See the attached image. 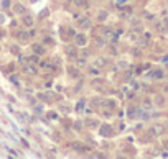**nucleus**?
<instances>
[{
	"instance_id": "f257e3e1",
	"label": "nucleus",
	"mask_w": 168,
	"mask_h": 159,
	"mask_svg": "<svg viewBox=\"0 0 168 159\" xmlns=\"http://www.w3.org/2000/svg\"><path fill=\"white\" fill-rule=\"evenodd\" d=\"M74 23L73 25L78 28V31H89L91 28L94 26V20H92V17L89 15V13H79L76 18H73Z\"/></svg>"
},
{
	"instance_id": "f03ea898",
	"label": "nucleus",
	"mask_w": 168,
	"mask_h": 159,
	"mask_svg": "<svg viewBox=\"0 0 168 159\" xmlns=\"http://www.w3.org/2000/svg\"><path fill=\"white\" fill-rule=\"evenodd\" d=\"M59 38L63 43H73V38L76 36V33H78V28H76L74 25H71V23H63V25L59 26Z\"/></svg>"
},
{
	"instance_id": "7ed1b4c3",
	"label": "nucleus",
	"mask_w": 168,
	"mask_h": 159,
	"mask_svg": "<svg viewBox=\"0 0 168 159\" xmlns=\"http://www.w3.org/2000/svg\"><path fill=\"white\" fill-rule=\"evenodd\" d=\"M89 62H91V64H94L96 67H99V69L107 71L114 61H112V57L107 56V54L104 52V54H94V56H92V59H91Z\"/></svg>"
},
{
	"instance_id": "20e7f679",
	"label": "nucleus",
	"mask_w": 168,
	"mask_h": 159,
	"mask_svg": "<svg viewBox=\"0 0 168 159\" xmlns=\"http://www.w3.org/2000/svg\"><path fill=\"white\" fill-rule=\"evenodd\" d=\"M97 133H99V136L100 138H109V139H112L114 136H116V128H114V125L109 122V120H102L99 125V128H97Z\"/></svg>"
},
{
	"instance_id": "39448f33",
	"label": "nucleus",
	"mask_w": 168,
	"mask_h": 159,
	"mask_svg": "<svg viewBox=\"0 0 168 159\" xmlns=\"http://www.w3.org/2000/svg\"><path fill=\"white\" fill-rule=\"evenodd\" d=\"M20 74L23 77H28V79H35V77H40L41 71L36 64H31V62H27V64L20 66Z\"/></svg>"
},
{
	"instance_id": "423d86ee",
	"label": "nucleus",
	"mask_w": 168,
	"mask_h": 159,
	"mask_svg": "<svg viewBox=\"0 0 168 159\" xmlns=\"http://www.w3.org/2000/svg\"><path fill=\"white\" fill-rule=\"evenodd\" d=\"M66 76L69 77L71 80H78V79H83V77H86V74H84V71L83 69H79L78 66L74 64V62H66Z\"/></svg>"
},
{
	"instance_id": "0eeeda50",
	"label": "nucleus",
	"mask_w": 168,
	"mask_h": 159,
	"mask_svg": "<svg viewBox=\"0 0 168 159\" xmlns=\"http://www.w3.org/2000/svg\"><path fill=\"white\" fill-rule=\"evenodd\" d=\"M12 35L13 38H15V41H18L20 45H30V41H31V38H30V33H28V28H20L18 26L17 30H12Z\"/></svg>"
},
{
	"instance_id": "6e6552de",
	"label": "nucleus",
	"mask_w": 168,
	"mask_h": 159,
	"mask_svg": "<svg viewBox=\"0 0 168 159\" xmlns=\"http://www.w3.org/2000/svg\"><path fill=\"white\" fill-rule=\"evenodd\" d=\"M140 112H142L140 103L129 102L127 108H125V117H127L129 122H135V120H138V115H140Z\"/></svg>"
},
{
	"instance_id": "1a4fd4ad",
	"label": "nucleus",
	"mask_w": 168,
	"mask_h": 159,
	"mask_svg": "<svg viewBox=\"0 0 168 159\" xmlns=\"http://www.w3.org/2000/svg\"><path fill=\"white\" fill-rule=\"evenodd\" d=\"M89 36H91V43H89V45L92 46L96 51H104L105 46L109 45V40H107V38H104L102 35H97V33H96V35H89Z\"/></svg>"
},
{
	"instance_id": "9d476101",
	"label": "nucleus",
	"mask_w": 168,
	"mask_h": 159,
	"mask_svg": "<svg viewBox=\"0 0 168 159\" xmlns=\"http://www.w3.org/2000/svg\"><path fill=\"white\" fill-rule=\"evenodd\" d=\"M63 52L66 56V62H74L78 57V46L74 43H63Z\"/></svg>"
},
{
	"instance_id": "9b49d317",
	"label": "nucleus",
	"mask_w": 168,
	"mask_h": 159,
	"mask_svg": "<svg viewBox=\"0 0 168 159\" xmlns=\"http://www.w3.org/2000/svg\"><path fill=\"white\" fill-rule=\"evenodd\" d=\"M84 126L88 131H97V128H99V125H100V120L97 115H88V117H84Z\"/></svg>"
},
{
	"instance_id": "f8f14e48",
	"label": "nucleus",
	"mask_w": 168,
	"mask_h": 159,
	"mask_svg": "<svg viewBox=\"0 0 168 159\" xmlns=\"http://www.w3.org/2000/svg\"><path fill=\"white\" fill-rule=\"evenodd\" d=\"M30 51L33 54H38L40 57H45L48 56V48L43 45L40 40H35V41H30Z\"/></svg>"
},
{
	"instance_id": "ddd939ff",
	"label": "nucleus",
	"mask_w": 168,
	"mask_h": 159,
	"mask_svg": "<svg viewBox=\"0 0 168 159\" xmlns=\"http://www.w3.org/2000/svg\"><path fill=\"white\" fill-rule=\"evenodd\" d=\"M5 77L8 79L10 85L17 90V92H22V89H23V85H25V84L22 82V77H20V74H17V72H12V74H8V76H5Z\"/></svg>"
},
{
	"instance_id": "4468645a",
	"label": "nucleus",
	"mask_w": 168,
	"mask_h": 159,
	"mask_svg": "<svg viewBox=\"0 0 168 159\" xmlns=\"http://www.w3.org/2000/svg\"><path fill=\"white\" fill-rule=\"evenodd\" d=\"M36 17L35 15H31L30 12H27V13H23V15L20 17V26L23 28H33V26H36Z\"/></svg>"
},
{
	"instance_id": "2eb2a0df",
	"label": "nucleus",
	"mask_w": 168,
	"mask_h": 159,
	"mask_svg": "<svg viewBox=\"0 0 168 159\" xmlns=\"http://www.w3.org/2000/svg\"><path fill=\"white\" fill-rule=\"evenodd\" d=\"M73 43L78 48H83V46H88L91 43V36L86 35V31H78L76 33V36L73 38Z\"/></svg>"
},
{
	"instance_id": "dca6fc26",
	"label": "nucleus",
	"mask_w": 168,
	"mask_h": 159,
	"mask_svg": "<svg viewBox=\"0 0 168 159\" xmlns=\"http://www.w3.org/2000/svg\"><path fill=\"white\" fill-rule=\"evenodd\" d=\"M48 138L55 144H63L64 143V131L61 128H53L50 131V134H48Z\"/></svg>"
},
{
	"instance_id": "f3484780",
	"label": "nucleus",
	"mask_w": 168,
	"mask_h": 159,
	"mask_svg": "<svg viewBox=\"0 0 168 159\" xmlns=\"http://www.w3.org/2000/svg\"><path fill=\"white\" fill-rule=\"evenodd\" d=\"M102 102H104V95L102 94H94V95H91V97H88V105L96 110V113H97V110L100 107H102Z\"/></svg>"
},
{
	"instance_id": "a211bd4d",
	"label": "nucleus",
	"mask_w": 168,
	"mask_h": 159,
	"mask_svg": "<svg viewBox=\"0 0 168 159\" xmlns=\"http://www.w3.org/2000/svg\"><path fill=\"white\" fill-rule=\"evenodd\" d=\"M56 110L63 115H71V113H74V110H73V103L71 102H66V100H61V102L56 103Z\"/></svg>"
},
{
	"instance_id": "6ab92c4d",
	"label": "nucleus",
	"mask_w": 168,
	"mask_h": 159,
	"mask_svg": "<svg viewBox=\"0 0 168 159\" xmlns=\"http://www.w3.org/2000/svg\"><path fill=\"white\" fill-rule=\"evenodd\" d=\"M121 45V43H119ZM119 45H116V43H110L109 41V45L105 46V49H104V52L107 56H110L112 59H117L119 56H121V49H119Z\"/></svg>"
},
{
	"instance_id": "aec40b11",
	"label": "nucleus",
	"mask_w": 168,
	"mask_h": 159,
	"mask_svg": "<svg viewBox=\"0 0 168 159\" xmlns=\"http://www.w3.org/2000/svg\"><path fill=\"white\" fill-rule=\"evenodd\" d=\"M96 54V49L91 45L88 46H83V48H78V56L79 57H84V59H92V56Z\"/></svg>"
},
{
	"instance_id": "412c9836",
	"label": "nucleus",
	"mask_w": 168,
	"mask_h": 159,
	"mask_svg": "<svg viewBox=\"0 0 168 159\" xmlns=\"http://www.w3.org/2000/svg\"><path fill=\"white\" fill-rule=\"evenodd\" d=\"M84 74L88 79H91V77H99V76H104V71L102 69H99V67H96L94 64H89L86 66V69H84Z\"/></svg>"
},
{
	"instance_id": "4be33fe9",
	"label": "nucleus",
	"mask_w": 168,
	"mask_h": 159,
	"mask_svg": "<svg viewBox=\"0 0 168 159\" xmlns=\"http://www.w3.org/2000/svg\"><path fill=\"white\" fill-rule=\"evenodd\" d=\"M12 12H13V15L22 17L23 13H27V12H30V10H28V7L23 2H20V0H15V2H13V5H12Z\"/></svg>"
},
{
	"instance_id": "5701e85b",
	"label": "nucleus",
	"mask_w": 168,
	"mask_h": 159,
	"mask_svg": "<svg viewBox=\"0 0 168 159\" xmlns=\"http://www.w3.org/2000/svg\"><path fill=\"white\" fill-rule=\"evenodd\" d=\"M102 107L112 110V112H116L119 108V102L116 97H112V95H104V102H102Z\"/></svg>"
},
{
	"instance_id": "b1692460",
	"label": "nucleus",
	"mask_w": 168,
	"mask_h": 159,
	"mask_svg": "<svg viewBox=\"0 0 168 159\" xmlns=\"http://www.w3.org/2000/svg\"><path fill=\"white\" fill-rule=\"evenodd\" d=\"M38 38H40V41L48 48V49H50V48H55V46H56V40L53 38L51 33H40V36H38Z\"/></svg>"
},
{
	"instance_id": "393cba45",
	"label": "nucleus",
	"mask_w": 168,
	"mask_h": 159,
	"mask_svg": "<svg viewBox=\"0 0 168 159\" xmlns=\"http://www.w3.org/2000/svg\"><path fill=\"white\" fill-rule=\"evenodd\" d=\"M86 105H88V97L86 95H81V97L76 100V103L73 105V110H74V113H78V115H83L84 112V108H86Z\"/></svg>"
},
{
	"instance_id": "a878e982",
	"label": "nucleus",
	"mask_w": 168,
	"mask_h": 159,
	"mask_svg": "<svg viewBox=\"0 0 168 159\" xmlns=\"http://www.w3.org/2000/svg\"><path fill=\"white\" fill-rule=\"evenodd\" d=\"M109 17H110L109 8H99L97 13H96V17H94V21L96 23H105L109 20Z\"/></svg>"
},
{
	"instance_id": "bb28decb",
	"label": "nucleus",
	"mask_w": 168,
	"mask_h": 159,
	"mask_svg": "<svg viewBox=\"0 0 168 159\" xmlns=\"http://www.w3.org/2000/svg\"><path fill=\"white\" fill-rule=\"evenodd\" d=\"M147 77L153 80H162V79H165V71L160 69V67H155V69H150L147 72Z\"/></svg>"
},
{
	"instance_id": "cd10ccee",
	"label": "nucleus",
	"mask_w": 168,
	"mask_h": 159,
	"mask_svg": "<svg viewBox=\"0 0 168 159\" xmlns=\"http://www.w3.org/2000/svg\"><path fill=\"white\" fill-rule=\"evenodd\" d=\"M73 5H74V8H78L81 12H88L92 8V0H76Z\"/></svg>"
},
{
	"instance_id": "c85d7f7f",
	"label": "nucleus",
	"mask_w": 168,
	"mask_h": 159,
	"mask_svg": "<svg viewBox=\"0 0 168 159\" xmlns=\"http://www.w3.org/2000/svg\"><path fill=\"white\" fill-rule=\"evenodd\" d=\"M58 123L61 125L59 128L63 130V131H73V120L69 118V115H64V117H61Z\"/></svg>"
},
{
	"instance_id": "c756f323",
	"label": "nucleus",
	"mask_w": 168,
	"mask_h": 159,
	"mask_svg": "<svg viewBox=\"0 0 168 159\" xmlns=\"http://www.w3.org/2000/svg\"><path fill=\"white\" fill-rule=\"evenodd\" d=\"M97 117L100 120H110L112 117H116V112H112V110H109V108H105V107H100L97 110Z\"/></svg>"
},
{
	"instance_id": "7c9ffc66",
	"label": "nucleus",
	"mask_w": 168,
	"mask_h": 159,
	"mask_svg": "<svg viewBox=\"0 0 168 159\" xmlns=\"http://www.w3.org/2000/svg\"><path fill=\"white\" fill-rule=\"evenodd\" d=\"M45 117L48 118V120H50V122L53 123V122H59V118L61 117H63V115H61L59 112H58V110H53V108H50V110H46V112H45Z\"/></svg>"
},
{
	"instance_id": "2f4dec72",
	"label": "nucleus",
	"mask_w": 168,
	"mask_h": 159,
	"mask_svg": "<svg viewBox=\"0 0 168 159\" xmlns=\"http://www.w3.org/2000/svg\"><path fill=\"white\" fill-rule=\"evenodd\" d=\"M84 130H86V126H84V120H83V118L73 120V131H74L76 134L84 133Z\"/></svg>"
},
{
	"instance_id": "473e14b6",
	"label": "nucleus",
	"mask_w": 168,
	"mask_h": 159,
	"mask_svg": "<svg viewBox=\"0 0 168 159\" xmlns=\"http://www.w3.org/2000/svg\"><path fill=\"white\" fill-rule=\"evenodd\" d=\"M50 17H51V8L50 7H45L41 12H38V15H36V21H46V20H50Z\"/></svg>"
},
{
	"instance_id": "72a5a7b5",
	"label": "nucleus",
	"mask_w": 168,
	"mask_h": 159,
	"mask_svg": "<svg viewBox=\"0 0 168 159\" xmlns=\"http://www.w3.org/2000/svg\"><path fill=\"white\" fill-rule=\"evenodd\" d=\"M8 52H10V54H13V56H20L22 52H23V49H22V46H20V43L18 41H15V43H10V45H8Z\"/></svg>"
},
{
	"instance_id": "f704fd0d",
	"label": "nucleus",
	"mask_w": 168,
	"mask_h": 159,
	"mask_svg": "<svg viewBox=\"0 0 168 159\" xmlns=\"http://www.w3.org/2000/svg\"><path fill=\"white\" fill-rule=\"evenodd\" d=\"M31 110V113L33 115H36V117H40V115H43L46 112V103H43V102H38L36 105H33V107L30 108Z\"/></svg>"
},
{
	"instance_id": "c9c22d12",
	"label": "nucleus",
	"mask_w": 168,
	"mask_h": 159,
	"mask_svg": "<svg viewBox=\"0 0 168 159\" xmlns=\"http://www.w3.org/2000/svg\"><path fill=\"white\" fill-rule=\"evenodd\" d=\"M116 66L119 67V71H125V69H129L130 67V62H129V59H124V57H121L119 56L117 57V61H116Z\"/></svg>"
},
{
	"instance_id": "e433bc0d",
	"label": "nucleus",
	"mask_w": 168,
	"mask_h": 159,
	"mask_svg": "<svg viewBox=\"0 0 168 159\" xmlns=\"http://www.w3.org/2000/svg\"><path fill=\"white\" fill-rule=\"evenodd\" d=\"M0 71H2L5 76H8V74H12V72L17 71V64L15 62H8V64H5V66H0Z\"/></svg>"
},
{
	"instance_id": "4c0bfd02",
	"label": "nucleus",
	"mask_w": 168,
	"mask_h": 159,
	"mask_svg": "<svg viewBox=\"0 0 168 159\" xmlns=\"http://www.w3.org/2000/svg\"><path fill=\"white\" fill-rule=\"evenodd\" d=\"M140 107L143 108V110H147V112H153V102H152V99H148V97H145V99H142L140 100Z\"/></svg>"
},
{
	"instance_id": "58836bf2",
	"label": "nucleus",
	"mask_w": 168,
	"mask_h": 159,
	"mask_svg": "<svg viewBox=\"0 0 168 159\" xmlns=\"http://www.w3.org/2000/svg\"><path fill=\"white\" fill-rule=\"evenodd\" d=\"M152 102H153V107H158V108L165 107V97H163L162 94H157V95H153Z\"/></svg>"
},
{
	"instance_id": "ea45409f",
	"label": "nucleus",
	"mask_w": 168,
	"mask_h": 159,
	"mask_svg": "<svg viewBox=\"0 0 168 159\" xmlns=\"http://www.w3.org/2000/svg\"><path fill=\"white\" fill-rule=\"evenodd\" d=\"M18 143H20L23 151H31V144H30V141H28L25 136H23V134H18Z\"/></svg>"
},
{
	"instance_id": "a19ab883",
	"label": "nucleus",
	"mask_w": 168,
	"mask_h": 159,
	"mask_svg": "<svg viewBox=\"0 0 168 159\" xmlns=\"http://www.w3.org/2000/svg\"><path fill=\"white\" fill-rule=\"evenodd\" d=\"M114 128H116V133L119 134V133H124L127 130V123L124 122V118H119L116 123H114Z\"/></svg>"
},
{
	"instance_id": "79ce46f5",
	"label": "nucleus",
	"mask_w": 168,
	"mask_h": 159,
	"mask_svg": "<svg viewBox=\"0 0 168 159\" xmlns=\"http://www.w3.org/2000/svg\"><path fill=\"white\" fill-rule=\"evenodd\" d=\"M13 5V0H0V10L2 12H10Z\"/></svg>"
},
{
	"instance_id": "37998d69",
	"label": "nucleus",
	"mask_w": 168,
	"mask_h": 159,
	"mask_svg": "<svg viewBox=\"0 0 168 159\" xmlns=\"http://www.w3.org/2000/svg\"><path fill=\"white\" fill-rule=\"evenodd\" d=\"M129 54H130L132 57H142L143 56V51H142V48L140 46H132L130 49H129Z\"/></svg>"
},
{
	"instance_id": "c03bdc74",
	"label": "nucleus",
	"mask_w": 168,
	"mask_h": 159,
	"mask_svg": "<svg viewBox=\"0 0 168 159\" xmlns=\"http://www.w3.org/2000/svg\"><path fill=\"white\" fill-rule=\"evenodd\" d=\"M74 64L78 66L79 69H83V71H84V69H86V66L89 64V59H84V57H79V56H78V57H76V61H74Z\"/></svg>"
},
{
	"instance_id": "a18cd8bd",
	"label": "nucleus",
	"mask_w": 168,
	"mask_h": 159,
	"mask_svg": "<svg viewBox=\"0 0 168 159\" xmlns=\"http://www.w3.org/2000/svg\"><path fill=\"white\" fill-rule=\"evenodd\" d=\"M127 23H129V26L140 25V23H142V18H140V17H135V15H130V17H129V20H127Z\"/></svg>"
},
{
	"instance_id": "49530a36",
	"label": "nucleus",
	"mask_w": 168,
	"mask_h": 159,
	"mask_svg": "<svg viewBox=\"0 0 168 159\" xmlns=\"http://www.w3.org/2000/svg\"><path fill=\"white\" fill-rule=\"evenodd\" d=\"M55 87V79H43V89H53Z\"/></svg>"
},
{
	"instance_id": "de8ad7c7",
	"label": "nucleus",
	"mask_w": 168,
	"mask_h": 159,
	"mask_svg": "<svg viewBox=\"0 0 168 159\" xmlns=\"http://www.w3.org/2000/svg\"><path fill=\"white\" fill-rule=\"evenodd\" d=\"M142 18L145 21H155V15L150 13V12H142Z\"/></svg>"
},
{
	"instance_id": "09e8293b",
	"label": "nucleus",
	"mask_w": 168,
	"mask_h": 159,
	"mask_svg": "<svg viewBox=\"0 0 168 159\" xmlns=\"http://www.w3.org/2000/svg\"><path fill=\"white\" fill-rule=\"evenodd\" d=\"M3 99H7L8 100V102H10V103H13V105H15L17 102H18V100H17V97H15V95H12V94H3Z\"/></svg>"
},
{
	"instance_id": "8fccbe9b",
	"label": "nucleus",
	"mask_w": 168,
	"mask_h": 159,
	"mask_svg": "<svg viewBox=\"0 0 168 159\" xmlns=\"http://www.w3.org/2000/svg\"><path fill=\"white\" fill-rule=\"evenodd\" d=\"M8 26H10V30H17V28L20 26V20H17V18H12V20H10V25H8Z\"/></svg>"
},
{
	"instance_id": "3c124183",
	"label": "nucleus",
	"mask_w": 168,
	"mask_h": 159,
	"mask_svg": "<svg viewBox=\"0 0 168 159\" xmlns=\"http://www.w3.org/2000/svg\"><path fill=\"white\" fill-rule=\"evenodd\" d=\"M83 115H84V117H88V115H96V110H94L92 107H89V105H86Z\"/></svg>"
},
{
	"instance_id": "603ef678",
	"label": "nucleus",
	"mask_w": 168,
	"mask_h": 159,
	"mask_svg": "<svg viewBox=\"0 0 168 159\" xmlns=\"http://www.w3.org/2000/svg\"><path fill=\"white\" fill-rule=\"evenodd\" d=\"M7 36H8V31L3 28V25H0V41H3Z\"/></svg>"
},
{
	"instance_id": "864d4df0",
	"label": "nucleus",
	"mask_w": 168,
	"mask_h": 159,
	"mask_svg": "<svg viewBox=\"0 0 168 159\" xmlns=\"http://www.w3.org/2000/svg\"><path fill=\"white\" fill-rule=\"evenodd\" d=\"M53 89H55L56 92H59V94H64L66 92V87H64L63 84H55V87H53Z\"/></svg>"
},
{
	"instance_id": "5fc2aeb1",
	"label": "nucleus",
	"mask_w": 168,
	"mask_h": 159,
	"mask_svg": "<svg viewBox=\"0 0 168 159\" xmlns=\"http://www.w3.org/2000/svg\"><path fill=\"white\" fill-rule=\"evenodd\" d=\"M116 117L117 118H124V117H125V110H124V108H117L116 110Z\"/></svg>"
},
{
	"instance_id": "6e6d98bb",
	"label": "nucleus",
	"mask_w": 168,
	"mask_h": 159,
	"mask_svg": "<svg viewBox=\"0 0 168 159\" xmlns=\"http://www.w3.org/2000/svg\"><path fill=\"white\" fill-rule=\"evenodd\" d=\"M7 110H8V113H10V115H12V113H13V112H15V110H17V108H15V107H13V105H12L10 102H8V103H7Z\"/></svg>"
},
{
	"instance_id": "4d7b16f0",
	"label": "nucleus",
	"mask_w": 168,
	"mask_h": 159,
	"mask_svg": "<svg viewBox=\"0 0 168 159\" xmlns=\"http://www.w3.org/2000/svg\"><path fill=\"white\" fill-rule=\"evenodd\" d=\"M5 12H2V10H0V25H3V23H5Z\"/></svg>"
},
{
	"instance_id": "13d9d810",
	"label": "nucleus",
	"mask_w": 168,
	"mask_h": 159,
	"mask_svg": "<svg viewBox=\"0 0 168 159\" xmlns=\"http://www.w3.org/2000/svg\"><path fill=\"white\" fill-rule=\"evenodd\" d=\"M162 23H163V25H165V26L168 28V15H166V17H163V18H162Z\"/></svg>"
},
{
	"instance_id": "bf43d9fd",
	"label": "nucleus",
	"mask_w": 168,
	"mask_h": 159,
	"mask_svg": "<svg viewBox=\"0 0 168 159\" xmlns=\"http://www.w3.org/2000/svg\"><path fill=\"white\" fill-rule=\"evenodd\" d=\"M74 2H76V0H64V2H63V5H73Z\"/></svg>"
},
{
	"instance_id": "052dcab7",
	"label": "nucleus",
	"mask_w": 168,
	"mask_h": 159,
	"mask_svg": "<svg viewBox=\"0 0 168 159\" xmlns=\"http://www.w3.org/2000/svg\"><path fill=\"white\" fill-rule=\"evenodd\" d=\"M102 2H105V0H92V3H102Z\"/></svg>"
},
{
	"instance_id": "680f3d73",
	"label": "nucleus",
	"mask_w": 168,
	"mask_h": 159,
	"mask_svg": "<svg viewBox=\"0 0 168 159\" xmlns=\"http://www.w3.org/2000/svg\"><path fill=\"white\" fill-rule=\"evenodd\" d=\"M163 92H168V84L163 85Z\"/></svg>"
},
{
	"instance_id": "e2e57ef3",
	"label": "nucleus",
	"mask_w": 168,
	"mask_h": 159,
	"mask_svg": "<svg viewBox=\"0 0 168 159\" xmlns=\"http://www.w3.org/2000/svg\"><path fill=\"white\" fill-rule=\"evenodd\" d=\"M162 61H163V62H168V54H166L165 57H163V59H162Z\"/></svg>"
},
{
	"instance_id": "0e129e2a",
	"label": "nucleus",
	"mask_w": 168,
	"mask_h": 159,
	"mask_svg": "<svg viewBox=\"0 0 168 159\" xmlns=\"http://www.w3.org/2000/svg\"><path fill=\"white\" fill-rule=\"evenodd\" d=\"M3 94H5V92H3V90H2V87H0V97H3Z\"/></svg>"
},
{
	"instance_id": "69168bd1",
	"label": "nucleus",
	"mask_w": 168,
	"mask_h": 159,
	"mask_svg": "<svg viewBox=\"0 0 168 159\" xmlns=\"http://www.w3.org/2000/svg\"><path fill=\"white\" fill-rule=\"evenodd\" d=\"M0 52H2V41H0Z\"/></svg>"
}]
</instances>
